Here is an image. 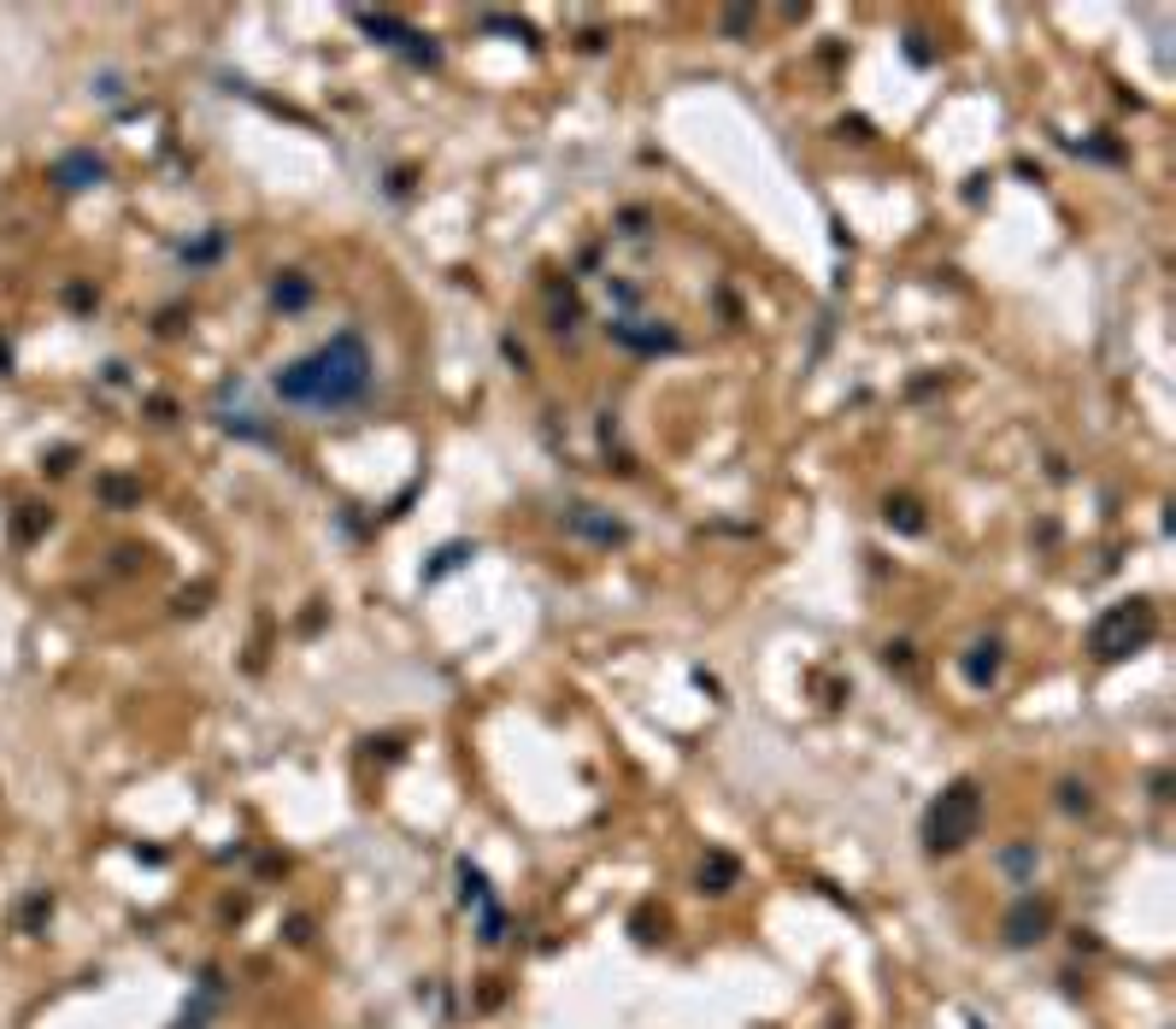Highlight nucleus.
<instances>
[{"label":"nucleus","instance_id":"obj_2","mask_svg":"<svg viewBox=\"0 0 1176 1029\" xmlns=\"http://www.w3.org/2000/svg\"><path fill=\"white\" fill-rule=\"evenodd\" d=\"M977 823H982V788L970 782V777H959V782H947L942 795L930 800V812H924V847L930 853H959L965 842H977Z\"/></svg>","mask_w":1176,"mask_h":1029},{"label":"nucleus","instance_id":"obj_4","mask_svg":"<svg viewBox=\"0 0 1176 1029\" xmlns=\"http://www.w3.org/2000/svg\"><path fill=\"white\" fill-rule=\"evenodd\" d=\"M1047 906H1035V900H1018L1012 906V918H1005V941H1012V948H1030V941H1042L1047 935Z\"/></svg>","mask_w":1176,"mask_h":1029},{"label":"nucleus","instance_id":"obj_5","mask_svg":"<svg viewBox=\"0 0 1176 1029\" xmlns=\"http://www.w3.org/2000/svg\"><path fill=\"white\" fill-rule=\"evenodd\" d=\"M994 677H1000V642H977L970 659H965V682L970 689H988Z\"/></svg>","mask_w":1176,"mask_h":1029},{"label":"nucleus","instance_id":"obj_1","mask_svg":"<svg viewBox=\"0 0 1176 1029\" xmlns=\"http://www.w3.org/2000/svg\"><path fill=\"white\" fill-rule=\"evenodd\" d=\"M371 348L353 330L330 336L323 348H312L306 359H295V365H283L277 376H271V388H277L283 406H306V412H348L360 406L371 394Z\"/></svg>","mask_w":1176,"mask_h":1029},{"label":"nucleus","instance_id":"obj_7","mask_svg":"<svg viewBox=\"0 0 1176 1029\" xmlns=\"http://www.w3.org/2000/svg\"><path fill=\"white\" fill-rule=\"evenodd\" d=\"M59 177H100V160L77 153V160H65V165H59Z\"/></svg>","mask_w":1176,"mask_h":1029},{"label":"nucleus","instance_id":"obj_8","mask_svg":"<svg viewBox=\"0 0 1176 1029\" xmlns=\"http://www.w3.org/2000/svg\"><path fill=\"white\" fill-rule=\"evenodd\" d=\"M1000 865H1005V871H1030V865H1035V853H1030V847H1012Z\"/></svg>","mask_w":1176,"mask_h":1029},{"label":"nucleus","instance_id":"obj_3","mask_svg":"<svg viewBox=\"0 0 1176 1029\" xmlns=\"http://www.w3.org/2000/svg\"><path fill=\"white\" fill-rule=\"evenodd\" d=\"M1153 642V606L1147 600H1123V606H1112L1095 624V636H1088V647H1095V659H1123L1135 654V647Z\"/></svg>","mask_w":1176,"mask_h":1029},{"label":"nucleus","instance_id":"obj_6","mask_svg":"<svg viewBox=\"0 0 1176 1029\" xmlns=\"http://www.w3.org/2000/svg\"><path fill=\"white\" fill-rule=\"evenodd\" d=\"M729 883H736V860H729V853H712V860L701 865V888H712V895H724Z\"/></svg>","mask_w":1176,"mask_h":1029}]
</instances>
